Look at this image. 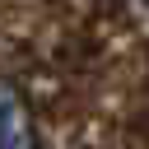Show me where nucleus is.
Returning <instances> with one entry per match:
<instances>
[{"label":"nucleus","instance_id":"nucleus-1","mask_svg":"<svg viewBox=\"0 0 149 149\" xmlns=\"http://www.w3.org/2000/svg\"><path fill=\"white\" fill-rule=\"evenodd\" d=\"M0 149H33V121L23 98L0 79Z\"/></svg>","mask_w":149,"mask_h":149}]
</instances>
